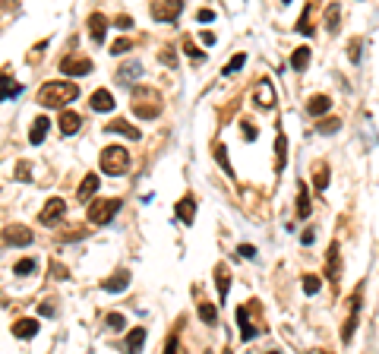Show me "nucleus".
Returning a JSON list of instances; mask_svg holds the SVG:
<instances>
[{"instance_id": "nucleus-4", "label": "nucleus", "mask_w": 379, "mask_h": 354, "mask_svg": "<svg viewBox=\"0 0 379 354\" xmlns=\"http://www.w3.org/2000/svg\"><path fill=\"white\" fill-rule=\"evenodd\" d=\"M120 209V199H114V196H108V199H95V203L89 206V222L92 225H108V222L117 215Z\"/></svg>"}, {"instance_id": "nucleus-7", "label": "nucleus", "mask_w": 379, "mask_h": 354, "mask_svg": "<svg viewBox=\"0 0 379 354\" xmlns=\"http://www.w3.org/2000/svg\"><path fill=\"white\" fill-rule=\"evenodd\" d=\"M357 319H360V288H357L354 297H351V313H348V323H344V329H342V339H344V342L354 339Z\"/></svg>"}, {"instance_id": "nucleus-22", "label": "nucleus", "mask_w": 379, "mask_h": 354, "mask_svg": "<svg viewBox=\"0 0 379 354\" xmlns=\"http://www.w3.org/2000/svg\"><path fill=\"white\" fill-rule=\"evenodd\" d=\"M329 108H332V98H329V95H313L310 101H307V111H310L313 117H320V114H326Z\"/></svg>"}, {"instance_id": "nucleus-29", "label": "nucleus", "mask_w": 379, "mask_h": 354, "mask_svg": "<svg viewBox=\"0 0 379 354\" xmlns=\"http://www.w3.org/2000/svg\"><path fill=\"white\" fill-rule=\"evenodd\" d=\"M142 345H146V329L139 326V329H133L130 335H126V348H130V351H139Z\"/></svg>"}, {"instance_id": "nucleus-40", "label": "nucleus", "mask_w": 379, "mask_h": 354, "mask_svg": "<svg viewBox=\"0 0 379 354\" xmlns=\"http://www.w3.org/2000/svg\"><path fill=\"white\" fill-rule=\"evenodd\" d=\"M158 57H162V63H168V67H174V63H177V54H174L171 48H164V51L158 54Z\"/></svg>"}, {"instance_id": "nucleus-25", "label": "nucleus", "mask_w": 379, "mask_h": 354, "mask_svg": "<svg viewBox=\"0 0 379 354\" xmlns=\"http://www.w3.org/2000/svg\"><path fill=\"white\" fill-rule=\"evenodd\" d=\"M215 282H218V297H228V288H231V275H228V266L224 263H218L215 266Z\"/></svg>"}, {"instance_id": "nucleus-34", "label": "nucleus", "mask_w": 379, "mask_h": 354, "mask_svg": "<svg viewBox=\"0 0 379 354\" xmlns=\"http://www.w3.org/2000/svg\"><path fill=\"white\" fill-rule=\"evenodd\" d=\"M200 319H202V323H215V319H218V310L212 307V304H202V307H200Z\"/></svg>"}, {"instance_id": "nucleus-38", "label": "nucleus", "mask_w": 379, "mask_h": 354, "mask_svg": "<svg viewBox=\"0 0 379 354\" xmlns=\"http://www.w3.org/2000/svg\"><path fill=\"white\" fill-rule=\"evenodd\" d=\"M215 159H218V165L224 168V174H231V161H228V155H224V146H215Z\"/></svg>"}, {"instance_id": "nucleus-21", "label": "nucleus", "mask_w": 379, "mask_h": 354, "mask_svg": "<svg viewBox=\"0 0 379 354\" xmlns=\"http://www.w3.org/2000/svg\"><path fill=\"white\" fill-rule=\"evenodd\" d=\"M48 117H35V124H32V130H29V143L32 146H38V143H45V136H48Z\"/></svg>"}, {"instance_id": "nucleus-6", "label": "nucleus", "mask_w": 379, "mask_h": 354, "mask_svg": "<svg viewBox=\"0 0 379 354\" xmlns=\"http://www.w3.org/2000/svg\"><path fill=\"white\" fill-rule=\"evenodd\" d=\"M64 215H67V206H64V199L54 196V199L45 203V209L38 212V222H41V225H54V222H60Z\"/></svg>"}, {"instance_id": "nucleus-44", "label": "nucleus", "mask_w": 379, "mask_h": 354, "mask_svg": "<svg viewBox=\"0 0 379 354\" xmlns=\"http://www.w3.org/2000/svg\"><path fill=\"white\" fill-rule=\"evenodd\" d=\"M348 57H351V61H360V41H357V38H354V41H351Z\"/></svg>"}, {"instance_id": "nucleus-1", "label": "nucleus", "mask_w": 379, "mask_h": 354, "mask_svg": "<svg viewBox=\"0 0 379 354\" xmlns=\"http://www.w3.org/2000/svg\"><path fill=\"white\" fill-rule=\"evenodd\" d=\"M73 98H79V89H76V83H67V79H54V83H45L38 89V101L45 108H64Z\"/></svg>"}, {"instance_id": "nucleus-12", "label": "nucleus", "mask_w": 379, "mask_h": 354, "mask_svg": "<svg viewBox=\"0 0 379 354\" xmlns=\"http://www.w3.org/2000/svg\"><path fill=\"white\" fill-rule=\"evenodd\" d=\"M7 241L13 244V247H29V244H32V231H29V228H23V225H13V228H7Z\"/></svg>"}, {"instance_id": "nucleus-39", "label": "nucleus", "mask_w": 379, "mask_h": 354, "mask_svg": "<svg viewBox=\"0 0 379 354\" xmlns=\"http://www.w3.org/2000/svg\"><path fill=\"white\" fill-rule=\"evenodd\" d=\"M35 269V259H19L16 263V275H26V272H32Z\"/></svg>"}, {"instance_id": "nucleus-17", "label": "nucleus", "mask_w": 379, "mask_h": 354, "mask_svg": "<svg viewBox=\"0 0 379 354\" xmlns=\"http://www.w3.org/2000/svg\"><path fill=\"white\" fill-rule=\"evenodd\" d=\"M13 335L16 339H32V335H38V319H16Z\"/></svg>"}, {"instance_id": "nucleus-48", "label": "nucleus", "mask_w": 379, "mask_h": 354, "mask_svg": "<svg viewBox=\"0 0 379 354\" xmlns=\"http://www.w3.org/2000/svg\"><path fill=\"white\" fill-rule=\"evenodd\" d=\"M240 253H244L246 259H253V257H256V247H250V244H244V247H240Z\"/></svg>"}, {"instance_id": "nucleus-47", "label": "nucleus", "mask_w": 379, "mask_h": 354, "mask_svg": "<svg viewBox=\"0 0 379 354\" xmlns=\"http://www.w3.org/2000/svg\"><path fill=\"white\" fill-rule=\"evenodd\" d=\"M212 10H200V13H196V19H200V23H212Z\"/></svg>"}, {"instance_id": "nucleus-32", "label": "nucleus", "mask_w": 379, "mask_h": 354, "mask_svg": "<svg viewBox=\"0 0 379 354\" xmlns=\"http://www.w3.org/2000/svg\"><path fill=\"white\" fill-rule=\"evenodd\" d=\"M310 13H313V7H307L304 16H300V23H298V32H300V35H313V19H310Z\"/></svg>"}, {"instance_id": "nucleus-46", "label": "nucleus", "mask_w": 379, "mask_h": 354, "mask_svg": "<svg viewBox=\"0 0 379 354\" xmlns=\"http://www.w3.org/2000/svg\"><path fill=\"white\" fill-rule=\"evenodd\" d=\"M114 26H117V29H130V26H133V19H130V16H117V19H114Z\"/></svg>"}, {"instance_id": "nucleus-49", "label": "nucleus", "mask_w": 379, "mask_h": 354, "mask_svg": "<svg viewBox=\"0 0 379 354\" xmlns=\"http://www.w3.org/2000/svg\"><path fill=\"white\" fill-rule=\"evenodd\" d=\"M202 45H215V32H202Z\"/></svg>"}, {"instance_id": "nucleus-14", "label": "nucleus", "mask_w": 379, "mask_h": 354, "mask_svg": "<svg viewBox=\"0 0 379 354\" xmlns=\"http://www.w3.org/2000/svg\"><path fill=\"white\" fill-rule=\"evenodd\" d=\"M95 190H98V177H95V174H86V177H82V184H79V190H76V199L89 203L92 196H95Z\"/></svg>"}, {"instance_id": "nucleus-41", "label": "nucleus", "mask_w": 379, "mask_h": 354, "mask_svg": "<svg viewBox=\"0 0 379 354\" xmlns=\"http://www.w3.org/2000/svg\"><path fill=\"white\" fill-rule=\"evenodd\" d=\"M240 130H244V139H250V143L256 139V127L250 121H240Z\"/></svg>"}, {"instance_id": "nucleus-45", "label": "nucleus", "mask_w": 379, "mask_h": 354, "mask_svg": "<svg viewBox=\"0 0 379 354\" xmlns=\"http://www.w3.org/2000/svg\"><path fill=\"white\" fill-rule=\"evenodd\" d=\"M51 272H54V279H67V266L54 263V266H51Z\"/></svg>"}, {"instance_id": "nucleus-43", "label": "nucleus", "mask_w": 379, "mask_h": 354, "mask_svg": "<svg viewBox=\"0 0 379 354\" xmlns=\"http://www.w3.org/2000/svg\"><path fill=\"white\" fill-rule=\"evenodd\" d=\"M108 326H111L114 332H120L124 329V317H120V313H111V317H108Z\"/></svg>"}, {"instance_id": "nucleus-31", "label": "nucleus", "mask_w": 379, "mask_h": 354, "mask_svg": "<svg viewBox=\"0 0 379 354\" xmlns=\"http://www.w3.org/2000/svg\"><path fill=\"white\" fill-rule=\"evenodd\" d=\"M313 184H316V190H326L329 187V168L326 165L313 168Z\"/></svg>"}, {"instance_id": "nucleus-42", "label": "nucleus", "mask_w": 379, "mask_h": 354, "mask_svg": "<svg viewBox=\"0 0 379 354\" xmlns=\"http://www.w3.org/2000/svg\"><path fill=\"white\" fill-rule=\"evenodd\" d=\"M130 48H133V45H130V41H126V38H120V41H114L111 54H126V51H130Z\"/></svg>"}, {"instance_id": "nucleus-2", "label": "nucleus", "mask_w": 379, "mask_h": 354, "mask_svg": "<svg viewBox=\"0 0 379 354\" xmlns=\"http://www.w3.org/2000/svg\"><path fill=\"white\" fill-rule=\"evenodd\" d=\"M133 114L139 121H152L162 114V95L155 89H133Z\"/></svg>"}, {"instance_id": "nucleus-26", "label": "nucleus", "mask_w": 379, "mask_h": 354, "mask_svg": "<svg viewBox=\"0 0 379 354\" xmlns=\"http://www.w3.org/2000/svg\"><path fill=\"white\" fill-rule=\"evenodd\" d=\"M19 92H23V86H19V83H13L10 76H0V101H7V98L19 95Z\"/></svg>"}, {"instance_id": "nucleus-24", "label": "nucleus", "mask_w": 379, "mask_h": 354, "mask_svg": "<svg viewBox=\"0 0 379 354\" xmlns=\"http://www.w3.org/2000/svg\"><path fill=\"white\" fill-rule=\"evenodd\" d=\"M310 212H313V203H310V190L300 184L298 187V215L300 219H310Z\"/></svg>"}, {"instance_id": "nucleus-20", "label": "nucleus", "mask_w": 379, "mask_h": 354, "mask_svg": "<svg viewBox=\"0 0 379 354\" xmlns=\"http://www.w3.org/2000/svg\"><path fill=\"white\" fill-rule=\"evenodd\" d=\"M104 130H108V133H120V136H126V139H139V130H136L130 121H114Z\"/></svg>"}, {"instance_id": "nucleus-33", "label": "nucleus", "mask_w": 379, "mask_h": 354, "mask_svg": "<svg viewBox=\"0 0 379 354\" xmlns=\"http://www.w3.org/2000/svg\"><path fill=\"white\" fill-rule=\"evenodd\" d=\"M244 63H246V54H234V57H231V61H228V67H224V76L237 73V70L244 67Z\"/></svg>"}, {"instance_id": "nucleus-28", "label": "nucleus", "mask_w": 379, "mask_h": 354, "mask_svg": "<svg viewBox=\"0 0 379 354\" xmlns=\"http://www.w3.org/2000/svg\"><path fill=\"white\" fill-rule=\"evenodd\" d=\"M284 155H288V139L278 133V139H275V171H284Z\"/></svg>"}, {"instance_id": "nucleus-11", "label": "nucleus", "mask_w": 379, "mask_h": 354, "mask_svg": "<svg viewBox=\"0 0 379 354\" xmlns=\"http://www.w3.org/2000/svg\"><path fill=\"white\" fill-rule=\"evenodd\" d=\"M237 326H240V339L244 342H250V339H256V326L250 323V307H240L237 310Z\"/></svg>"}, {"instance_id": "nucleus-30", "label": "nucleus", "mask_w": 379, "mask_h": 354, "mask_svg": "<svg viewBox=\"0 0 379 354\" xmlns=\"http://www.w3.org/2000/svg\"><path fill=\"white\" fill-rule=\"evenodd\" d=\"M338 19H342V7H338V3H332V7L326 10V29L335 32V29H338Z\"/></svg>"}, {"instance_id": "nucleus-9", "label": "nucleus", "mask_w": 379, "mask_h": 354, "mask_svg": "<svg viewBox=\"0 0 379 354\" xmlns=\"http://www.w3.org/2000/svg\"><path fill=\"white\" fill-rule=\"evenodd\" d=\"M79 127H82V117H79V114L64 111V108H60V117H57V130H60V133H64V136H73Z\"/></svg>"}, {"instance_id": "nucleus-37", "label": "nucleus", "mask_w": 379, "mask_h": 354, "mask_svg": "<svg viewBox=\"0 0 379 354\" xmlns=\"http://www.w3.org/2000/svg\"><path fill=\"white\" fill-rule=\"evenodd\" d=\"M338 127H342V121H338V117H329V121L320 124V133H335Z\"/></svg>"}, {"instance_id": "nucleus-10", "label": "nucleus", "mask_w": 379, "mask_h": 354, "mask_svg": "<svg viewBox=\"0 0 379 354\" xmlns=\"http://www.w3.org/2000/svg\"><path fill=\"white\" fill-rule=\"evenodd\" d=\"M253 101H256L260 108H272V105H275V89H272V83L260 79V83H256V92H253Z\"/></svg>"}, {"instance_id": "nucleus-16", "label": "nucleus", "mask_w": 379, "mask_h": 354, "mask_svg": "<svg viewBox=\"0 0 379 354\" xmlns=\"http://www.w3.org/2000/svg\"><path fill=\"white\" fill-rule=\"evenodd\" d=\"M126 285H130V272H126V269L114 272L111 279H104V282H101V288H104V291H124Z\"/></svg>"}, {"instance_id": "nucleus-5", "label": "nucleus", "mask_w": 379, "mask_h": 354, "mask_svg": "<svg viewBox=\"0 0 379 354\" xmlns=\"http://www.w3.org/2000/svg\"><path fill=\"white\" fill-rule=\"evenodd\" d=\"M180 10H184L180 0H155V3H152V16H155V23H174V19L180 16Z\"/></svg>"}, {"instance_id": "nucleus-27", "label": "nucleus", "mask_w": 379, "mask_h": 354, "mask_svg": "<svg viewBox=\"0 0 379 354\" xmlns=\"http://www.w3.org/2000/svg\"><path fill=\"white\" fill-rule=\"evenodd\" d=\"M307 63H310V48H298V51L291 54V67L298 70V73L307 70Z\"/></svg>"}, {"instance_id": "nucleus-23", "label": "nucleus", "mask_w": 379, "mask_h": 354, "mask_svg": "<svg viewBox=\"0 0 379 354\" xmlns=\"http://www.w3.org/2000/svg\"><path fill=\"white\" fill-rule=\"evenodd\" d=\"M326 272H329V279H332V282H338V275H342V263H338V244H332V247H329Z\"/></svg>"}, {"instance_id": "nucleus-3", "label": "nucleus", "mask_w": 379, "mask_h": 354, "mask_svg": "<svg viewBox=\"0 0 379 354\" xmlns=\"http://www.w3.org/2000/svg\"><path fill=\"white\" fill-rule=\"evenodd\" d=\"M98 165H101V171L104 174H124L126 168H130V155H126V149L124 146H104L101 149V159H98Z\"/></svg>"}, {"instance_id": "nucleus-36", "label": "nucleus", "mask_w": 379, "mask_h": 354, "mask_svg": "<svg viewBox=\"0 0 379 354\" xmlns=\"http://www.w3.org/2000/svg\"><path fill=\"white\" fill-rule=\"evenodd\" d=\"M320 288H322V282L316 279V275H304V291H307V294H316Z\"/></svg>"}, {"instance_id": "nucleus-19", "label": "nucleus", "mask_w": 379, "mask_h": 354, "mask_svg": "<svg viewBox=\"0 0 379 354\" xmlns=\"http://www.w3.org/2000/svg\"><path fill=\"white\" fill-rule=\"evenodd\" d=\"M117 79L120 83H126V86H133L136 79H139V73H142V67H139V61H130V63H124V67L117 70Z\"/></svg>"}, {"instance_id": "nucleus-8", "label": "nucleus", "mask_w": 379, "mask_h": 354, "mask_svg": "<svg viewBox=\"0 0 379 354\" xmlns=\"http://www.w3.org/2000/svg\"><path fill=\"white\" fill-rule=\"evenodd\" d=\"M60 70L70 73V76H86V73H92V61L89 57H64V61H60Z\"/></svg>"}, {"instance_id": "nucleus-13", "label": "nucleus", "mask_w": 379, "mask_h": 354, "mask_svg": "<svg viewBox=\"0 0 379 354\" xmlns=\"http://www.w3.org/2000/svg\"><path fill=\"white\" fill-rule=\"evenodd\" d=\"M89 105L95 108V111H101V114H108V111H114V95L108 89H98L95 95L89 98Z\"/></svg>"}, {"instance_id": "nucleus-35", "label": "nucleus", "mask_w": 379, "mask_h": 354, "mask_svg": "<svg viewBox=\"0 0 379 354\" xmlns=\"http://www.w3.org/2000/svg\"><path fill=\"white\" fill-rule=\"evenodd\" d=\"M184 54L186 57H193V61H202V51L193 45V38H184Z\"/></svg>"}, {"instance_id": "nucleus-18", "label": "nucleus", "mask_w": 379, "mask_h": 354, "mask_svg": "<svg viewBox=\"0 0 379 354\" xmlns=\"http://www.w3.org/2000/svg\"><path fill=\"white\" fill-rule=\"evenodd\" d=\"M177 219L184 222V225H190V222L196 219V203H193V196H184L177 203Z\"/></svg>"}, {"instance_id": "nucleus-15", "label": "nucleus", "mask_w": 379, "mask_h": 354, "mask_svg": "<svg viewBox=\"0 0 379 354\" xmlns=\"http://www.w3.org/2000/svg\"><path fill=\"white\" fill-rule=\"evenodd\" d=\"M89 32H92V38H95L98 45H101L104 35H108V19H104L101 13H92L89 16Z\"/></svg>"}, {"instance_id": "nucleus-50", "label": "nucleus", "mask_w": 379, "mask_h": 354, "mask_svg": "<svg viewBox=\"0 0 379 354\" xmlns=\"http://www.w3.org/2000/svg\"><path fill=\"white\" fill-rule=\"evenodd\" d=\"M19 181H29V165H19V174H16Z\"/></svg>"}]
</instances>
